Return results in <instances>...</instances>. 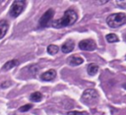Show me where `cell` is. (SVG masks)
<instances>
[{
	"label": "cell",
	"mask_w": 126,
	"mask_h": 115,
	"mask_svg": "<svg viewBox=\"0 0 126 115\" xmlns=\"http://www.w3.org/2000/svg\"><path fill=\"white\" fill-rule=\"evenodd\" d=\"M77 19H78V15H77L76 11H74L73 9H68L64 12V15L62 16L61 19L51 22V26L55 29L69 27V26H72L73 24H75Z\"/></svg>",
	"instance_id": "obj_1"
},
{
	"label": "cell",
	"mask_w": 126,
	"mask_h": 115,
	"mask_svg": "<svg viewBox=\"0 0 126 115\" xmlns=\"http://www.w3.org/2000/svg\"><path fill=\"white\" fill-rule=\"evenodd\" d=\"M106 24L110 28H119L126 24V14L125 13H116L111 14L106 18Z\"/></svg>",
	"instance_id": "obj_2"
},
{
	"label": "cell",
	"mask_w": 126,
	"mask_h": 115,
	"mask_svg": "<svg viewBox=\"0 0 126 115\" xmlns=\"http://www.w3.org/2000/svg\"><path fill=\"white\" fill-rule=\"evenodd\" d=\"M26 4L27 2L26 1H23V0H15L13 3H12V6L10 8V16L12 18H17L25 9L26 7Z\"/></svg>",
	"instance_id": "obj_3"
},
{
	"label": "cell",
	"mask_w": 126,
	"mask_h": 115,
	"mask_svg": "<svg viewBox=\"0 0 126 115\" xmlns=\"http://www.w3.org/2000/svg\"><path fill=\"white\" fill-rule=\"evenodd\" d=\"M97 97H98L97 91L94 88H89L84 91L82 95V101L85 102L86 104H93L96 101Z\"/></svg>",
	"instance_id": "obj_4"
},
{
	"label": "cell",
	"mask_w": 126,
	"mask_h": 115,
	"mask_svg": "<svg viewBox=\"0 0 126 115\" xmlns=\"http://www.w3.org/2000/svg\"><path fill=\"white\" fill-rule=\"evenodd\" d=\"M53 15H54V11H53L52 9H48V10L40 17L39 22H38L39 27H40V28H45V27H47V26L49 25V23L51 22Z\"/></svg>",
	"instance_id": "obj_5"
},
{
	"label": "cell",
	"mask_w": 126,
	"mask_h": 115,
	"mask_svg": "<svg viewBox=\"0 0 126 115\" xmlns=\"http://www.w3.org/2000/svg\"><path fill=\"white\" fill-rule=\"evenodd\" d=\"M79 47L81 50L85 51H93L96 48V44L93 39H84L79 43Z\"/></svg>",
	"instance_id": "obj_6"
},
{
	"label": "cell",
	"mask_w": 126,
	"mask_h": 115,
	"mask_svg": "<svg viewBox=\"0 0 126 115\" xmlns=\"http://www.w3.org/2000/svg\"><path fill=\"white\" fill-rule=\"evenodd\" d=\"M56 77V71L51 69V70H48L46 72H44L43 74H41L40 76V80L44 81V82H49V81H52L54 80Z\"/></svg>",
	"instance_id": "obj_7"
},
{
	"label": "cell",
	"mask_w": 126,
	"mask_h": 115,
	"mask_svg": "<svg viewBox=\"0 0 126 115\" xmlns=\"http://www.w3.org/2000/svg\"><path fill=\"white\" fill-rule=\"evenodd\" d=\"M75 47V42L72 39H67L61 46V50L63 53H69L71 51H73Z\"/></svg>",
	"instance_id": "obj_8"
},
{
	"label": "cell",
	"mask_w": 126,
	"mask_h": 115,
	"mask_svg": "<svg viewBox=\"0 0 126 115\" xmlns=\"http://www.w3.org/2000/svg\"><path fill=\"white\" fill-rule=\"evenodd\" d=\"M84 62V59L78 55H72L67 59V63L71 66H78Z\"/></svg>",
	"instance_id": "obj_9"
},
{
	"label": "cell",
	"mask_w": 126,
	"mask_h": 115,
	"mask_svg": "<svg viewBox=\"0 0 126 115\" xmlns=\"http://www.w3.org/2000/svg\"><path fill=\"white\" fill-rule=\"evenodd\" d=\"M9 29V24L6 20H0V39L5 36Z\"/></svg>",
	"instance_id": "obj_10"
},
{
	"label": "cell",
	"mask_w": 126,
	"mask_h": 115,
	"mask_svg": "<svg viewBox=\"0 0 126 115\" xmlns=\"http://www.w3.org/2000/svg\"><path fill=\"white\" fill-rule=\"evenodd\" d=\"M19 64V61L17 60V59H13V60H9V61H7L4 65H3V67H2V70H4V71H8V70H10V69H12V68H14L15 66H17Z\"/></svg>",
	"instance_id": "obj_11"
},
{
	"label": "cell",
	"mask_w": 126,
	"mask_h": 115,
	"mask_svg": "<svg viewBox=\"0 0 126 115\" xmlns=\"http://www.w3.org/2000/svg\"><path fill=\"white\" fill-rule=\"evenodd\" d=\"M87 72H88L89 75L94 76V75L98 72V66H97L96 64H94V63H91V64H89L88 67H87Z\"/></svg>",
	"instance_id": "obj_12"
},
{
	"label": "cell",
	"mask_w": 126,
	"mask_h": 115,
	"mask_svg": "<svg viewBox=\"0 0 126 115\" xmlns=\"http://www.w3.org/2000/svg\"><path fill=\"white\" fill-rule=\"evenodd\" d=\"M30 99L34 102H39L42 99V93L39 91H34L30 95Z\"/></svg>",
	"instance_id": "obj_13"
},
{
	"label": "cell",
	"mask_w": 126,
	"mask_h": 115,
	"mask_svg": "<svg viewBox=\"0 0 126 115\" xmlns=\"http://www.w3.org/2000/svg\"><path fill=\"white\" fill-rule=\"evenodd\" d=\"M59 50V47L57 45H54V44H50L47 46V52L48 54L50 55H55Z\"/></svg>",
	"instance_id": "obj_14"
},
{
	"label": "cell",
	"mask_w": 126,
	"mask_h": 115,
	"mask_svg": "<svg viewBox=\"0 0 126 115\" xmlns=\"http://www.w3.org/2000/svg\"><path fill=\"white\" fill-rule=\"evenodd\" d=\"M106 40L109 42V43H113V42H117L119 39H118V36L114 33H108L106 36Z\"/></svg>",
	"instance_id": "obj_15"
},
{
	"label": "cell",
	"mask_w": 126,
	"mask_h": 115,
	"mask_svg": "<svg viewBox=\"0 0 126 115\" xmlns=\"http://www.w3.org/2000/svg\"><path fill=\"white\" fill-rule=\"evenodd\" d=\"M32 107V104H26V105H24V106L20 107L19 111H21V112H26V111L30 110Z\"/></svg>",
	"instance_id": "obj_16"
},
{
	"label": "cell",
	"mask_w": 126,
	"mask_h": 115,
	"mask_svg": "<svg viewBox=\"0 0 126 115\" xmlns=\"http://www.w3.org/2000/svg\"><path fill=\"white\" fill-rule=\"evenodd\" d=\"M116 4H117V6L119 7V8H123V9H125L126 8V0H117L116 1Z\"/></svg>",
	"instance_id": "obj_17"
},
{
	"label": "cell",
	"mask_w": 126,
	"mask_h": 115,
	"mask_svg": "<svg viewBox=\"0 0 126 115\" xmlns=\"http://www.w3.org/2000/svg\"><path fill=\"white\" fill-rule=\"evenodd\" d=\"M87 112H80V111H69L67 115H86Z\"/></svg>",
	"instance_id": "obj_18"
},
{
	"label": "cell",
	"mask_w": 126,
	"mask_h": 115,
	"mask_svg": "<svg viewBox=\"0 0 126 115\" xmlns=\"http://www.w3.org/2000/svg\"><path fill=\"white\" fill-rule=\"evenodd\" d=\"M107 2V0L106 1H98V4H104V3H106Z\"/></svg>",
	"instance_id": "obj_19"
}]
</instances>
